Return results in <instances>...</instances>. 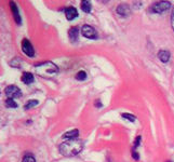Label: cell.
<instances>
[{"label": "cell", "instance_id": "obj_20", "mask_svg": "<svg viewBox=\"0 0 174 162\" xmlns=\"http://www.w3.org/2000/svg\"><path fill=\"white\" fill-rule=\"evenodd\" d=\"M140 141H141V136H138V137H136V139H135V141H134V148H136V147L140 145Z\"/></svg>", "mask_w": 174, "mask_h": 162}, {"label": "cell", "instance_id": "obj_6", "mask_svg": "<svg viewBox=\"0 0 174 162\" xmlns=\"http://www.w3.org/2000/svg\"><path fill=\"white\" fill-rule=\"evenodd\" d=\"M22 50H23V52L26 54L27 56L34 57L35 55L34 48H33V46H31L30 41H29L28 39H24L23 41H22Z\"/></svg>", "mask_w": 174, "mask_h": 162}, {"label": "cell", "instance_id": "obj_4", "mask_svg": "<svg viewBox=\"0 0 174 162\" xmlns=\"http://www.w3.org/2000/svg\"><path fill=\"white\" fill-rule=\"evenodd\" d=\"M5 93L9 98H17L22 96L21 90L16 85H9V87H7L5 90Z\"/></svg>", "mask_w": 174, "mask_h": 162}, {"label": "cell", "instance_id": "obj_21", "mask_svg": "<svg viewBox=\"0 0 174 162\" xmlns=\"http://www.w3.org/2000/svg\"><path fill=\"white\" fill-rule=\"evenodd\" d=\"M171 25H172V28L174 30V9L172 11V14H171Z\"/></svg>", "mask_w": 174, "mask_h": 162}, {"label": "cell", "instance_id": "obj_23", "mask_svg": "<svg viewBox=\"0 0 174 162\" xmlns=\"http://www.w3.org/2000/svg\"><path fill=\"white\" fill-rule=\"evenodd\" d=\"M168 162H170V161H168Z\"/></svg>", "mask_w": 174, "mask_h": 162}, {"label": "cell", "instance_id": "obj_17", "mask_svg": "<svg viewBox=\"0 0 174 162\" xmlns=\"http://www.w3.org/2000/svg\"><path fill=\"white\" fill-rule=\"evenodd\" d=\"M86 78H87V74H86V71H83V70L78 71L77 72V75H76V79L77 80H84Z\"/></svg>", "mask_w": 174, "mask_h": 162}, {"label": "cell", "instance_id": "obj_16", "mask_svg": "<svg viewBox=\"0 0 174 162\" xmlns=\"http://www.w3.org/2000/svg\"><path fill=\"white\" fill-rule=\"evenodd\" d=\"M23 162H36V159H35V157L33 156V154H25V156H24Z\"/></svg>", "mask_w": 174, "mask_h": 162}, {"label": "cell", "instance_id": "obj_14", "mask_svg": "<svg viewBox=\"0 0 174 162\" xmlns=\"http://www.w3.org/2000/svg\"><path fill=\"white\" fill-rule=\"evenodd\" d=\"M81 9L86 13H90L91 12V3L89 2V1H87V0H83L82 2H81Z\"/></svg>", "mask_w": 174, "mask_h": 162}, {"label": "cell", "instance_id": "obj_8", "mask_svg": "<svg viewBox=\"0 0 174 162\" xmlns=\"http://www.w3.org/2000/svg\"><path fill=\"white\" fill-rule=\"evenodd\" d=\"M10 7H11V10H12V13H13L15 22L17 24H21V16H20V12H18L17 7H16L14 2H10Z\"/></svg>", "mask_w": 174, "mask_h": 162}, {"label": "cell", "instance_id": "obj_18", "mask_svg": "<svg viewBox=\"0 0 174 162\" xmlns=\"http://www.w3.org/2000/svg\"><path fill=\"white\" fill-rule=\"evenodd\" d=\"M36 105H38V100H29L28 103L25 105V109H29V108H31V107H34V106H36Z\"/></svg>", "mask_w": 174, "mask_h": 162}, {"label": "cell", "instance_id": "obj_15", "mask_svg": "<svg viewBox=\"0 0 174 162\" xmlns=\"http://www.w3.org/2000/svg\"><path fill=\"white\" fill-rule=\"evenodd\" d=\"M5 106L8 108H16L17 107V104L14 102V100L12 98H8V100H5Z\"/></svg>", "mask_w": 174, "mask_h": 162}, {"label": "cell", "instance_id": "obj_7", "mask_svg": "<svg viewBox=\"0 0 174 162\" xmlns=\"http://www.w3.org/2000/svg\"><path fill=\"white\" fill-rule=\"evenodd\" d=\"M65 15L68 21H73L74 18H76L78 16V12H77V10L74 7H68V8L65 9Z\"/></svg>", "mask_w": 174, "mask_h": 162}, {"label": "cell", "instance_id": "obj_3", "mask_svg": "<svg viewBox=\"0 0 174 162\" xmlns=\"http://www.w3.org/2000/svg\"><path fill=\"white\" fill-rule=\"evenodd\" d=\"M170 7H171V3L169 1H160V2H157L150 8V11L153 13H163L166 10H169Z\"/></svg>", "mask_w": 174, "mask_h": 162}, {"label": "cell", "instance_id": "obj_13", "mask_svg": "<svg viewBox=\"0 0 174 162\" xmlns=\"http://www.w3.org/2000/svg\"><path fill=\"white\" fill-rule=\"evenodd\" d=\"M78 134H79L78 130H73V131L66 132V133L63 135V137H64V138H68V139H73L78 136Z\"/></svg>", "mask_w": 174, "mask_h": 162}, {"label": "cell", "instance_id": "obj_9", "mask_svg": "<svg viewBox=\"0 0 174 162\" xmlns=\"http://www.w3.org/2000/svg\"><path fill=\"white\" fill-rule=\"evenodd\" d=\"M158 57H159V59H160L161 62H163V63L169 62L170 52L166 51V50H161V51H159V53H158Z\"/></svg>", "mask_w": 174, "mask_h": 162}, {"label": "cell", "instance_id": "obj_12", "mask_svg": "<svg viewBox=\"0 0 174 162\" xmlns=\"http://www.w3.org/2000/svg\"><path fill=\"white\" fill-rule=\"evenodd\" d=\"M68 35H69V38L71 41H76L78 39V35H79V29L77 27H71L68 31Z\"/></svg>", "mask_w": 174, "mask_h": 162}, {"label": "cell", "instance_id": "obj_22", "mask_svg": "<svg viewBox=\"0 0 174 162\" xmlns=\"http://www.w3.org/2000/svg\"><path fill=\"white\" fill-rule=\"evenodd\" d=\"M132 157L134 158L135 160H138V152L135 151V150H133V151H132Z\"/></svg>", "mask_w": 174, "mask_h": 162}, {"label": "cell", "instance_id": "obj_10", "mask_svg": "<svg viewBox=\"0 0 174 162\" xmlns=\"http://www.w3.org/2000/svg\"><path fill=\"white\" fill-rule=\"evenodd\" d=\"M117 13H119L122 16H127L130 14V8L127 5H120L117 8Z\"/></svg>", "mask_w": 174, "mask_h": 162}, {"label": "cell", "instance_id": "obj_1", "mask_svg": "<svg viewBox=\"0 0 174 162\" xmlns=\"http://www.w3.org/2000/svg\"><path fill=\"white\" fill-rule=\"evenodd\" d=\"M83 143L80 139L73 138L63 141L60 146V151L65 157H74L82 150Z\"/></svg>", "mask_w": 174, "mask_h": 162}, {"label": "cell", "instance_id": "obj_19", "mask_svg": "<svg viewBox=\"0 0 174 162\" xmlns=\"http://www.w3.org/2000/svg\"><path fill=\"white\" fill-rule=\"evenodd\" d=\"M122 117L129 121H132V122L135 120V117L133 115H130V113H122Z\"/></svg>", "mask_w": 174, "mask_h": 162}, {"label": "cell", "instance_id": "obj_11", "mask_svg": "<svg viewBox=\"0 0 174 162\" xmlns=\"http://www.w3.org/2000/svg\"><path fill=\"white\" fill-rule=\"evenodd\" d=\"M22 81L25 84H30V83L34 82V76L30 72H24L23 76H22Z\"/></svg>", "mask_w": 174, "mask_h": 162}, {"label": "cell", "instance_id": "obj_5", "mask_svg": "<svg viewBox=\"0 0 174 162\" xmlns=\"http://www.w3.org/2000/svg\"><path fill=\"white\" fill-rule=\"evenodd\" d=\"M81 33L83 37L89 39H97V33L95 29L90 25H83L81 28Z\"/></svg>", "mask_w": 174, "mask_h": 162}, {"label": "cell", "instance_id": "obj_2", "mask_svg": "<svg viewBox=\"0 0 174 162\" xmlns=\"http://www.w3.org/2000/svg\"><path fill=\"white\" fill-rule=\"evenodd\" d=\"M35 69L37 75L42 78H52L59 72V67L52 62H44L38 65L36 64Z\"/></svg>", "mask_w": 174, "mask_h": 162}]
</instances>
